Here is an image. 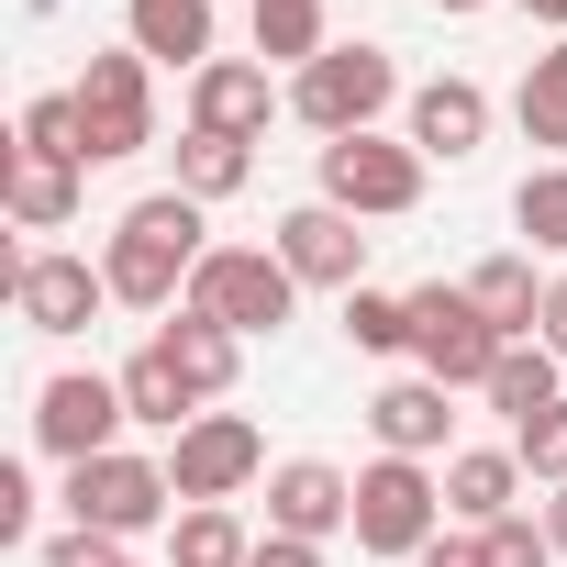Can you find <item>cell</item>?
<instances>
[{"label":"cell","mask_w":567,"mask_h":567,"mask_svg":"<svg viewBox=\"0 0 567 567\" xmlns=\"http://www.w3.org/2000/svg\"><path fill=\"white\" fill-rule=\"evenodd\" d=\"M212 223H200V200L189 189H145L123 223H112V245H101V278H112V301L123 312H178L189 301V278H200V245Z\"/></svg>","instance_id":"cell-1"},{"label":"cell","mask_w":567,"mask_h":567,"mask_svg":"<svg viewBox=\"0 0 567 567\" xmlns=\"http://www.w3.org/2000/svg\"><path fill=\"white\" fill-rule=\"evenodd\" d=\"M401 101V56L390 45H323L301 79H290V112L323 134V145H346V134H379V112Z\"/></svg>","instance_id":"cell-2"},{"label":"cell","mask_w":567,"mask_h":567,"mask_svg":"<svg viewBox=\"0 0 567 567\" xmlns=\"http://www.w3.org/2000/svg\"><path fill=\"white\" fill-rule=\"evenodd\" d=\"M68 523H79V534H112V545H134V534L178 523V478H167V456L112 445V456L68 467Z\"/></svg>","instance_id":"cell-3"},{"label":"cell","mask_w":567,"mask_h":567,"mask_svg":"<svg viewBox=\"0 0 567 567\" xmlns=\"http://www.w3.org/2000/svg\"><path fill=\"white\" fill-rule=\"evenodd\" d=\"M189 312H212L223 334H278V323H290L301 312V278H290V256H278V245H212L200 256V278H189Z\"/></svg>","instance_id":"cell-4"},{"label":"cell","mask_w":567,"mask_h":567,"mask_svg":"<svg viewBox=\"0 0 567 567\" xmlns=\"http://www.w3.org/2000/svg\"><path fill=\"white\" fill-rule=\"evenodd\" d=\"M445 534V467H423V456H379V467H357V556H423Z\"/></svg>","instance_id":"cell-5"},{"label":"cell","mask_w":567,"mask_h":567,"mask_svg":"<svg viewBox=\"0 0 567 567\" xmlns=\"http://www.w3.org/2000/svg\"><path fill=\"white\" fill-rule=\"evenodd\" d=\"M412 368L445 379V390H489V368H501V323L467 301V278H456V290H445V278H423V290H412Z\"/></svg>","instance_id":"cell-6"},{"label":"cell","mask_w":567,"mask_h":567,"mask_svg":"<svg viewBox=\"0 0 567 567\" xmlns=\"http://www.w3.org/2000/svg\"><path fill=\"white\" fill-rule=\"evenodd\" d=\"M79 134H90V167H112V156H145L156 145V68L123 45V56H90L79 68Z\"/></svg>","instance_id":"cell-7"},{"label":"cell","mask_w":567,"mask_h":567,"mask_svg":"<svg viewBox=\"0 0 567 567\" xmlns=\"http://www.w3.org/2000/svg\"><path fill=\"white\" fill-rule=\"evenodd\" d=\"M323 200L357 212V223H401L423 200V145L412 134H346V145H323Z\"/></svg>","instance_id":"cell-8"},{"label":"cell","mask_w":567,"mask_h":567,"mask_svg":"<svg viewBox=\"0 0 567 567\" xmlns=\"http://www.w3.org/2000/svg\"><path fill=\"white\" fill-rule=\"evenodd\" d=\"M123 379H101V368H56L45 390H34V445L56 456V467H90V456H112L123 445Z\"/></svg>","instance_id":"cell-9"},{"label":"cell","mask_w":567,"mask_h":567,"mask_svg":"<svg viewBox=\"0 0 567 567\" xmlns=\"http://www.w3.org/2000/svg\"><path fill=\"white\" fill-rule=\"evenodd\" d=\"M167 478H178V512L234 501V489H256V478H267V434H256L245 412H200L189 434H167Z\"/></svg>","instance_id":"cell-10"},{"label":"cell","mask_w":567,"mask_h":567,"mask_svg":"<svg viewBox=\"0 0 567 567\" xmlns=\"http://www.w3.org/2000/svg\"><path fill=\"white\" fill-rule=\"evenodd\" d=\"M12 312H23V334H90L112 312V278H101V256L34 245V256H12Z\"/></svg>","instance_id":"cell-11"},{"label":"cell","mask_w":567,"mask_h":567,"mask_svg":"<svg viewBox=\"0 0 567 567\" xmlns=\"http://www.w3.org/2000/svg\"><path fill=\"white\" fill-rule=\"evenodd\" d=\"M267 534H301V545L357 534V478L323 467V456H278L267 467Z\"/></svg>","instance_id":"cell-12"},{"label":"cell","mask_w":567,"mask_h":567,"mask_svg":"<svg viewBox=\"0 0 567 567\" xmlns=\"http://www.w3.org/2000/svg\"><path fill=\"white\" fill-rule=\"evenodd\" d=\"M278 256H290L301 290H368V234H357V212H334V200H301L290 223H278Z\"/></svg>","instance_id":"cell-13"},{"label":"cell","mask_w":567,"mask_h":567,"mask_svg":"<svg viewBox=\"0 0 567 567\" xmlns=\"http://www.w3.org/2000/svg\"><path fill=\"white\" fill-rule=\"evenodd\" d=\"M278 101H290V90H267L256 56H212V68L189 79V134H234V145H256Z\"/></svg>","instance_id":"cell-14"},{"label":"cell","mask_w":567,"mask_h":567,"mask_svg":"<svg viewBox=\"0 0 567 567\" xmlns=\"http://www.w3.org/2000/svg\"><path fill=\"white\" fill-rule=\"evenodd\" d=\"M456 390L445 379H390L379 401H368V434H379V456H456V412H445Z\"/></svg>","instance_id":"cell-15"},{"label":"cell","mask_w":567,"mask_h":567,"mask_svg":"<svg viewBox=\"0 0 567 567\" xmlns=\"http://www.w3.org/2000/svg\"><path fill=\"white\" fill-rule=\"evenodd\" d=\"M412 145H423V167H467L489 145V90L478 79H423L412 90Z\"/></svg>","instance_id":"cell-16"},{"label":"cell","mask_w":567,"mask_h":567,"mask_svg":"<svg viewBox=\"0 0 567 567\" xmlns=\"http://www.w3.org/2000/svg\"><path fill=\"white\" fill-rule=\"evenodd\" d=\"M156 357H167V368H178V379H189V401H200V412H212V401H223V390H234V368H245V334H223V323H212V312H189V301H178V312H167V323H156Z\"/></svg>","instance_id":"cell-17"},{"label":"cell","mask_w":567,"mask_h":567,"mask_svg":"<svg viewBox=\"0 0 567 567\" xmlns=\"http://www.w3.org/2000/svg\"><path fill=\"white\" fill-rule=\"evenodd\" d=\"M123 45L145 68H212V0H123Z\"/></svg>","instance_id":"cell-18"},{"label":"cell","mask_w":567,"mask_h":567,"mask_svg":"<svg viewBox=\"0 0 567 567\" xmlns=\"http://www.w3.org/2000/svg\"><path fill=\"white\" fill-rule=\"evenodd\" d=\"M512 501H523V456H512V445H456V456H445V512H456L467 534L512 523Z\"/></svg>","instance_id":"cell-19"},{"label":"cell","mask_w":567,"mask_h":567,"mask_svg":"<svg viewBox=\"0 0 567 567\" xmlns=\"http://www.w3.org/2000/svg\"><path fill=\"white\" fill-rule=\"evenodd\" d=\"M79 178H90V167L23 156V145H12V167H0V212H12L23 234H68V223H79Z\"/></svg>","instance_id":"cell-20"},{"label":"cell","mask_w":567,"mask_h":567,"mask_svg":"<svg viewBox=\"0 0 567 567\" xmlns=\"http://www.w3.org/2000/svg\"><path fill=\"white\" fill-rule=\"evenodd\" d=\"M467 301L501 323V346H534L545 334V290H534V256H478L467 267Z\"/></svg>","instance_id":"cell-21"},{"label":"cell","mask_w":567,"mask_h":567,"mask_svg":"<svg viewBox=\"0 0 567 567\" xmlns=\"http://www.w3.org/2000/svg\"><path fill=\"white\" fill-rule=\"evenodd\" d=\"M556 379H567V357L534 334V346H501V368H489V390H478V401H489L501 423H534V412H556V401H567Z\"/></svg>","instance_id":"cell-22"},{"label":"cell","mask_w":567,"mask_h":567,"mask_svg":"<svg viewBox=\"0 0 567 567\" xmlns=\"http://www.w3.org/2000/svg\"><path fill=\"white\" fill-rule=\"evenodd\" d=\"M123 412H134L145 434H189V423H200V401H189V379H178V368L156 357V334H145L134 357H123Z\"/></svg>","instance_id":"cell-23"},{"label":"cell","mask_w":567,"mask_h":567,"mask_svg":"<svg viewBox=\"0 0 567 567\" xmlns=\"http://www.w3.org/2000/svg\"><path fill=\"white\" fill-rule=\"evenodd\" d=\"M245 178H256V145H234V134H178V178H167V189H189V200L212 212V200H234Z\"/></svg>","instance_id":"cell-24"},{"label":"cell","mask_w":567,"mask_h":567,"mask_svg":"<svg viewBox=\"0 0 567 567\" xmlns=\"http://www.w3.org/2000/svg\"><path fill=\"white\" fill-rule=\"evenodd\" d=\"M245 556H256V534H245L234 501H200V512H178V534H167V567H245Z\"/></svg>","instance_id":"cell-25"},{"label":"cell","mask_w":567,"mask_h":567,"mask_svg":"<svg viewBox=\"0 0 567 567\" xmlns=\"http://www.w3.org/2000/svg\"><path fill=\"white\" fill-rule=\"evenodd\" d=\"M256 56L301 79V68L323 56V0H256Z\"/></svg>","instance_id":"cell-26"},{"label":"cell","mask_w":567,"mask_h":567,"mask_svg":"<svg viewBox=\"0 0 567 567\" xmlns=\"http://www.w3.org/2000/svg\"><path fill=\"white\" fill-rule=\"evenodd\" d=\"M346 346L357 357H412V290H346Z\"/></svg>","instance_id":"cell-27"},{"label":"cell","mask_w":567,"mask_h":567,"mask_svg":"<svg viewBox=\"0 0 567 567\" xmlns=\"http://www.w3.org/2000/svg\"><path fill=\"white\" fill-rule=\"evenodd\" d=\"M12 145H23V156H68V167H90V134H79V101H68V90H45V101H23V123H12Z\"/></svg>","instance_id":"cell-28"},{"label":"cell","mask_w":567,"mask_h":567,"mask_svg":"<svg viewBox=\"0 0 567 567\" xmlns=\"http://www.w3.org/2000/svg\"><path fill=\"white\" fill-rule=\"evenodd\" d=\"M512 112H523L534 145H567V45H545V56L523 68V101H512Z\"/></svg>","instance_id":"cell-29"},{"label":"cell","mask_w":567,"mask_h":567,"mask_svg":"<svg viewBox=\"0 0 567 567\" xmlns=\"http://www.w3.org/2000/svg\"><path fill=\"white\" fill-rule=\"evenodd\" d=\"M512 223H523L545 256H567V167H534V178L512 189Z\"/></svg>","instance_id":"cell-30"},{"label":"cell","mask_w":567,"mask_h":567,"mask_svg":"<svg viewBox=\"0 0 567 567\" xmlns=\"http://www.w3.org/2000/svg\"><path fill=\"white\" fill-rule=\"evenodd\" d=\"M512 456H523V478L567 489V401H556V412H534V423H512Z\"/></svg>","instance_id":"cell-31"},{"label":"cell","mask_w":567,"mask_h":567,"mask_svg":"<svg viewBox=\"0 0 567 567\" xmlns=\"http://www.w3.org/2000/svg\"><path fill=\"white\" fill-rule=\"evenodd\" d=\"M478 545H489V567H556V545H545V523H523V512H512V523H489Z\"/></svg>","instance_id":"cell-32"},{"label":"cell","mask_w":567,"mask_h":567,"mask_svg":"<svg viewBox=\"0 0 567 567\" xmlns=\"http://www.w3.org/2000/svg\"><path fill=\"white\" fill-rule=\"evenodd\" d=\"M123 556H134V545H112V534H79V523L45 545V567H123Z\"/></svg>","instance_id":"cell-33"},{"label":"cell","mask_w":567,"mask_h":567,"mask_svg":"<svg viewBox=\"0 0 567 567\" xmlns=\"http://www.w3.org/2000/svg\"><path fill=\"white\" fill-rule=\"evenodd\" d=\"M412 567H489V545H478V534H467V523H456V534H434V545H423V556H412Z\"/></svg>","instance_id":"cell-34"},{"label":"cell","mask_w":567,"mask_h":567,"mask_svg":"<svg viewBox=\"0 0 567 567\" xmlns=\"http://www.w3.org/2000/svg\"><path fill=\"white\" fill-rule=\"evenodd\" d=\"M245 567H323V545H301V534H256Z\"/></svg>","instance_id":"cell-35"},{"label":"cell","mask_w":567,"mask_h":567,"mask_svg":"<svg viewBox=\"0 0 567 567\" xmlns=\"http://www.w3.org/2000/svg\"><path fill=\"white\" fill-rule=\"evenodd\" d=\"M23 523H34V478H23V467H0V534H23Z\"/></svg>","instance_id":"cell-36"},{"label":"cell","mask_w":567,"mask_h":567,"mask_svg":"<svg viewBox=\"0 0 567 567\" xmlns=\"http://www.w3.org/2000/svg\"><path fill=\"white\" fill-rule=\"evenodd\" d=\"M545 346H556V357H567V267H556V278H545Z\"/></svg>","instance_id":"cell-37"},{"label":"cell","mask_w":567,"mask_h":567,"mask_svg":"<svg viewBox=\"0 0 567 567\" xmlns=\"http://www.w3.org/2000/svg\"><path fill=\"white\" fill-rule=\"evenodd\" d=\"M534 523H545V545L567 556V489H545V512H534Z\"/></svg>","instance_id":"cell-38"},{"label":"cell","mask_w":567,"mask_h":567,"mask_svg":"<svg viewBox=\"0 0 567 567\" xmlns=\"http://www.w3.org/2000/svg\"><path fill=\"white\" fill-rule=\"evenodd\" d=\"M523 12H534V23H545V34L567 45V0H523Z\"/></svg>","instance_id":"cell-39"},{"label":"cell","mask_w":567,"mask_h":567,"mask_svg":"<svg viewBox=\"0 0 567 567\" xmlns=\"http://www.w3.org/2000/svg\"><path fill=\"white\" fill-rule=\"evenodd\" d=\"M434 12H456V23H467V12H489V0H434Z\"/></svg>","instance_id":"cell-40"},{"label":"cell","mask_w":567,"mask_h":567,"mask_svg":"<svg viewBox=\"0 0 567 567\" xmlns=\"http://www.w3.org/2000/svg\"><path fill=\"white\" fill-rule=\"evenodd\" d=\"M123 567H145V556H123Z\"/></svg>","instance_id":"cell-41"}]
</instances>
